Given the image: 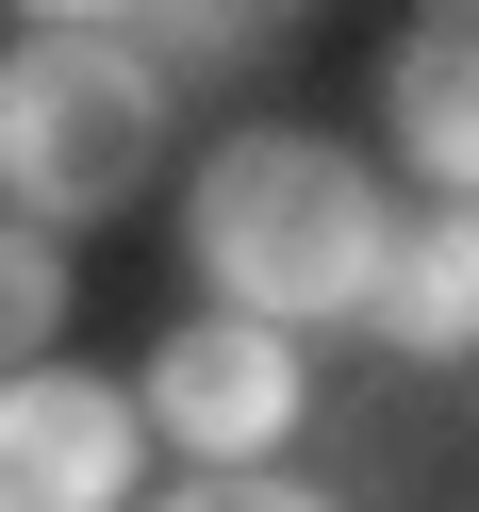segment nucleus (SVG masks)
Returning a JSON list of instances; mask_svg holds the SVG:
<instances>
[{"instance_id": "nucleus-6", "label": "nucleus", "mask_w": 479, "mask_h": 512, "mask_svg": "<svg viewBox=\"0 0 479 512\" xmlns=\"http://www.w3.org/2000/svg\"><path fill=\"white\" fill-rule=\"evenodd\" d=\"M364 331H380V364H479V199H430L380 248Z\"/></svg>"}, {"instance_id": "nucleus-11", "label": "nucleus", "mask_w": 479, "mask_h": 512, "mask_svg": "<svg viewBox=\"0 0 479 512\" xmlns=\"http://www.w3.org/2000/svg\"><path fill=\"white\" fill-rule=\"evenodd\" d=\"M248 17H281V34H298V17H314V0H248Z\"/></svg>"}, {"instance_id": "nucleus-7", "label": "nucleus", "mask_w": 479, "mask_h": 512, "mask_svg": "<svg viewBox=\"0 0 479 512\" xmlns=\"http://www.w3.org/2000/svg\"><path fill=\"white\" fill-rule=\"evenodd\" d=\"M116 34H133V50H149L166 83H248V67H265V34H281V17H248V0H133Z\"/></svg>"}, {"instance_id": "nucleus-5", "label": "nucleus", "mask_w": 479, "mask_h": 512, "mask_svg": "<svg viewBox=\"0 0 479 512\" xmlns=\"http://www.w3.org/2000/svg\"><path fill=\"white\" fill-rule=\"evenodd\" d=\"M380 149L430 199H479V17H413L380 50Z\"/></svg>"}, {"instance_id": "nucleus-10", "label": "nucleus", "mask_w": 479, "mask_h": 512, "mask_svg": "<svg viewBox=\"0 0 479 512\" xmlns=\"http://www.w3.org/2000/svg\"><path fill=\"white\" fill-rule=\"evenodd\" d=\"M0 17H133V0H0Z\"/></svg>"}, {"instance_id": "nucleus-4", "label": "nucleus", "mask_w": 479, "mask_h": 512, "mask_svg": "<svg viewBox=\"0 0 479 512\" xmlns=\"http://www.w3.org/2000/svg\"><path fill=\"white\" fill-rule=\"evenodd\" d=\"M133 479H149V413H133V380H100V364H0V512H133Z\"/></svg>"}, {"instance_id": "nucleus-3", "label": "nucleus", "mask_w": 479, "mask_h": 512, "mask_svg": "<svg viewBox=\"0 0 479 512\" xmlns=\"http://www.w3.org/2000/svg\"><path fill=\"white\" fill-rule=\"evenodd\" d=\"M133 413H149V446H182V463H298L314 446V331L199 298L182 331H149Z\"/></svg>"}, {"instance_id": "nucleus-12", "label": "nucleus", "mask_w": 479, "mask_h": 512, "mask_svg": "<svg viewBox=\"0 0 479 512\" xmlns=\"http://www.w3.org/2000/svg\"><path fill=\"white\" fill-rule=\"evenodd\" d=\"M430 17H479V0H430Z\"/></svg>"}, {"instance_id": "nucleus-2", "label": "nucleus", "mask_w": 479, "mask_h": 512, "mask_svg": "<svg viewBox=\"0 0 479 512\" xmlns=\"http://www.w3.org/2000/svg\"><path fill=\"white\" fill-rule=\"evenodd\" d=\"M166 149H182V83L116 17H17L0 34V215L83 248L116 215H149Z\"/></svg>"}, {"instance_id": "nucleus-9", "label": "nucleus", "mask_w": 479, "mask_h": 512, "mask_svg": "<svg viewBox=\"0 0 479 512\" xmlns=\"http://www.w3.org/2000/svg\"><path fill=\"white\" fill-rule=\"evenodd\" d=\"M149 512H364L347 479H298V463H182Z\"/></svg>"}, {"instance_id": "nucleus-8", "label": "nucleus", "mask_w": 479, "mask_h": 512, "mask_svg": "<svg viewBox=\"0 0 479 512\" xmlns=\"http://www.w3.org/2000/svg\"><path fill=\"white\" fill-rule=\"evenodd\" d=\"M67 314H83V265H67V232L0 215V364H50V347H67Z\"/></svg>"}, {"instance_id": "nucleus-1", "label": "nucleus", "mask_w": 479, "mask_h": 512, "mask_svg": "<svg viewBox=\"0 0 479 512\" xmlns=\"http://www.w3.org/2000/svg\"><path fill=\"white\" fill-rule=\"evenodd\" d=\"M380 248H397L380 166H364L347 133H298V116L215 133L199 182H182V265H199V298L281 314V331H364Z\"/></svg>"}]
</instances>
